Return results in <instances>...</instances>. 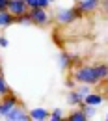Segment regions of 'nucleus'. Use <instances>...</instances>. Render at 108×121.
<instances>
[{
	"label": "nucleus",
	"instance_id": "27",
	"mask_svg": "<svg viewBox=\"0 0 108 121\" xmlns=\"http://www.w3.org/2000/svg\"><path fill=\"white\" fill-rule=\"evenodd\" d=\"M0 73H2V63H0Z\"/></svg>",
	"mask_w": 108,
	"mask_h": 121
},
{
	"label": "nucleus",
	"instance_id": "18",
	"mask_svg": "<svg viewBox=\"0 0 108 121\" xmlns=\"http://www.w3.org/2000/svg\"><path fill=\"white\" fill-rule=\"evenodd\" d=\"M75 90H77V91H78V95L84 99L88 93H91V86H90V84H82V86H78V84H77V88H75Z\"/></svg>",
	"mask_w": 108,
	"mask_h": 121
},
{
	"label": "nucleus",
	"instance_id": "4",
	"mask_svg": "<svg viewBox=\"0 0 108 121\" xmlns=\"http://www.w3.org/2000/svg\"><path fill=\"white\" fill-rule=\"evenodd\" d=\"M4 119L6 121H32V117H30V110H26V106L19 103L9 114L4 116Z\"/></svg>",
	"mask_w": 108,
	"mask_h": 121
},
{
	"label": "nucleus",
	"instance_id": "21",
	"mask_svg": "<svg viewBox=\"0 0 108 121\" xmlns=\"http://www.w3.org/2000/svg\"><path fill=\"white\" fill-rule=\"evenodd\" d=\"M77 84H78V82L73 78V76H69V78L65 80V86H67V90H75V88H77Z\"/></svg>",
	"mask_w": 108,
	"mask_h": 121
},
{
	"label": "nucleus",
	"instance_id": "2",
	"mask_svg": "<svg viewBox=\"0 0 108 121\" xmlns=\"http://www.w3.org/2000/svg\"><path fill=\"white\" fill-rule=\"evenodd\" d=\"M82 17H84V13L78 9L77 6H75V8H60V9L56 11V15H54V21H56V24H60V26H69V24L80 21Z\"/></svg>",
	"mask_w": 108,
	"mask_h": 121
},
{
	"label": "nucleus",
	"instance_id": "1",
	"mask_svg": "<svg viewBox=\"0 0 108 121\" xmlns=\"http://www.w3.org/2000/svg\"><path fill=\"white\" fill-rule=\"evenodd\" d=\"M71 76L77 80L78 84H90V86H97V84H101V80H99V76L95 73V67L93 65H78L73 69V73Z\"/></svg>",
	"mask_w": 108,
	"mask_h": 121
},
{
	"label": "nucleus",
	"instance_id": "15",
	"mask_svg": "<svg viewBox=\"0 0 108 121\" xmlns=\"http://www.w3.org/2000/svg\"><path fill=\"white\" fill-rule=\"evenodd\" d=\"M78 108H82V110H84V112H86V116H88V119H90V117H95V116H97V106H91V104H86V103H84V101H82V103H80V104H78Z\"/></svg>",
	"mask_w": 108,
	"mask_h": 121
},
{
	"label": "nucleus",
	"instance_id": "5",
	"mask_svg": "<svg viewBox=\"0 0 108 121\" xmlns=\"http://www.w3.org/2000/svg\"><path fill=\"white\" fill-rule=\"evenodd\" d=\"M17 104H19V97H17L15 93H8V95H4V97L0 99V116L4 117V116L9 114Z\"/></svg>",
	"mask_w": 108,
	"mask_h": 121
},
{
	"label": "nucleus",
	"instance_id": "13",
	"mask_svg": "<svg viewBox=\"0 0 108 121\" xmlns=\"http://www.w3.org/2000/svg\"><path fill=\"white\" fill-rule=\"evenodd\" d=\"M84 99L78 95V91L77 90H69V93H67V104H71V106H78L80 103H82Z\"/></svg>",
	"mask_w": 108,
	"mask_h": 121
},
{
	"label": "nucleus",
	"instance_id": "12",
	"mask_svg": "<svg viewBox=\"0 0 108 121\" xmlns=\"http://www.w3.org/2000/svg\"><path fill=\"white\" fill-rule=\"evenodd\" d=\"M93 67H95V73H97V76H99V80H101V82L108 80V63L101 61V63H95Z\"/></svg>",
	"mask_w": 108,
	"mask_h": 121
},
{
	"label": "nucleus",
	"instance_id": "28",
	"mask_svg": "<svg viewBox=\"0 0 108 121\" xmlns=\"http://www.w3.org/2000/svg\"><path fill=\"white\" fill-rule=\"evenodd\" d=\"M104 119H106V121H108V114H106V117H104Z\"/></svg>",
	"mask_w": 108,
	"mask_h": 121
},
{
	"label": "nucleus",
	"instance_id": "20",
	"mask_svg": "<svg viewBox=\"0 0 108 121\" xmlns=\"http://www.w3.org/2000/svg\"><path fill=\"white\" fill-rule=\"evenodd\" d=\"M78 65H82V58L78 54H71V69H75Z\"/></svg>",
	"mask_w": 108,
	"mask_h": 121
},
{
	"label": "nucleus",
	"instance_id": "26",
	"mask_svg": "<svg viewBox=\"0 0 108 121\" xmlns=\"http://www.w3.org/2000/svg\"><path fill=\"white\" fill-rule=\"evenodd\" d=\"M24 2H26V4H28V8H37V0H24Z\"/></svg>",
	"mask_w": 108,
	"mask_h": 121
},
{
	"label": "nucleus",
	"instance_id": "14",
	"mask_svg": "<svg viewBox=\"0 0 108 121\" xmlns=\"http://www.w3.org/2000/svg\"><path fill=\"white\" fill-rule=\"evenodd\" d=\"M86 119H88V116H86V112H84L82 108L73 110V112L67 116V121H86Z\"/></svg>",
	"mask_w": 108,
	"mask_h": 121
},
{
	"label": "nucleus",
	"instance_id": "7",
	"mask_svg": "<svg viewBox=\"0 0 108 121\" xmlns=\"http://www.w3.org/2000/svg\"><path fill=\"white\" fill-rule=\"evenodd\" d=\"M8 11L11 13V15H24V13H28L30 11V8H28V4L24 2V0H9V6H8Z\"/></svg>",
	"mask_w": 108,
	"mask_h": 121
},
{
	"label": "nucleus",
	"instance_id": "24",
	"mask_svg": "<svg viewBox=\"0 0 108 121\" xmlns=\"http://www.w3.org/2000/svg\"><path fill=\"white\" fill-rule=\"evenodd\" d=\"M8 6H9V0H0V13L8 11Z\"/></svg>",
	"mask_w": 108,
	"mask_h": 121
},
{
	"label": "nucleus",
	"instance_id": "8",
	"mask_svg": "<svg viewBox=\"0 0 108 121\" xmlns=\"http://www.w3.org/2000/svg\"><path fill=\"white\" fill-rule=\"evenodd\" d=\"M84 103H86V104H91V106H97V108H99V106L104 103V97H103L101 93H97V91H91V93H88V95L84 97Z\"/></svg>",
	"mask_w": 108,
	"mask_h": 121
},
{
	"label": "nucleus",
	"instance_id": "30",
	"mask_svg": "<svg viewBox=\"0 0 108 121\" xmlns=\"http://www.w3.org/2000/svg\"><path fill=\"white\" fill-rule=\"evenodd\" d=\"M106 82H108V80H106Z\"/></svg>",
	"mask_w": 108,
	"mask_h": 121
},
{
	"label": "nucleus",
	"instance_id": "11",
	"mask_svg": "<svg viewBox=\"0 0 108 121\" xmlns=\"http://www.w3.org/2000/svg\"><path fill=\"white\" fill-rule=\"evenodd\" d=\"M15 24V15H11L9 11H2L0 13V28H9Z\"/></svg>",
	"mask_w": 108,
	"mask_h": 121
},
{
	"label": "nucleus",
	"instance_id": "22",
	"mask_svg": "<svg viewBox=\"0 0 108 121\" xmlns=\"http://www.w3.org/2000/svg\"><path fill=\"white\" fill-rule=\"evenodd\" d=\"M50 4H52L50 0H37V8H45V9H48Z\"/></svg>",
	"mask_w": 108,
	"mask_h": 121
},
{
	"label": "nucleus",
	"instance_id": "9",
	"mask_svg": "<svg viewBox=\"0 0 108 121\" xmlns=\"http://www.w3.org/2000/svg\"><path fill=\"white\" fill-rule=\"evenodd\" d=\"M30 117H32V121H45V119L50 117V112L45 110V108H32Z\"/></svg>",
	"mask_w": 108,
	"mask_h": 121
},
{
	"label": "nucleus",
	"instance_id": "23",
	"mask_svg": "<svg viewBox=\"0 0 108 121\" xmlns=\"http://www.w3.org/2000/svg\"><path fill=\"white\" fill-rule=\"evenodd\" d=\"M8 45H9V39L6 35H0V48H6Z\"/></svg>",
	"mask_w": 108,
	"mask_h": 121
},
{
	"label": "nucleus",
	"instance_id": "17",
	"mask_svg": "<svg viewBox=\"0 0 108 121\" xmlns=\"http://www.w3.org/2000/svg\"><path fill=\"white\" fill-rule=\"evenodd\" d=\"M15 24H21V26H32L30 13H24V15H19V17H15Z\"/></svg>",
	"mask_w": 108,
	"mask_h": 121
},
{
	"label": "nucleus",
	"instance_id": "25",
	"mask_svg": "<svg viewBox=\"0 0 108 121\" xmlns=\"http://www.w3.org/2000/svg\"><path fill=\"white\" fill-rule=\"evenodd\" d=\"M101 9H103L104 15L108 17V0H101Z\"/></svg>",
	"mask_w": 108,
	"mask_h": 121
},
{
	"label": "nucleus",
	"instance_id": "16",
	"mask_svg": "<svg viewBox=\"0 0 108 121\" xmlns=\"http://www.w3.org/2000/svg\"><path fill=\"white\" fill-rule=\"evenodd\" d=\"M8 93H11V88H9V84H8L4 73H0V97H4V95H8Z\"/></svg>",
	"mask_w": 108,
	"mask_h": 121
},
{
	"label": "nucleus",
	"instance_id": "3",
	"mask_svg": "<svg viewBox=\"0 0 108 121\" xmlns=\"http://www.w3.org/2000/svg\"><path fill=\"white\" fill-rule=\"evenodd\" d=\"M30 19H32V24L34 26H39V28H45L50 24V15H48V9L45 8H32L30 11Z\"/></svg>",
	"mask_w": 108,
	"mask_h": 121
},
{
	"label": "nucleus",
	"instance_id": "29",
	"mask_svg": "<svg viewBox=\"0 0 108 121\" xmlns=\"http://www.w3.org/2000/svg\"><path fill=\"white\" fill-rule=\"evenodd\" d=\"M50 2H56V0H50Z\"/></svg>",
	"mask_w": 108,
	"mask_h": 121
},
{
	"label": "nucleus",
	"instance_id": "6",
	"mask_svg": "<svg viewBox=\"0 0 108 121\" xmlns=\"http://www.w3.org/2000/svg\"><path fill=\"white\" fill-rule=\"evenodd\" d=\"M77 8L84 15H91L93 11H97V9L101 8V0H78Z\"/></svg>",
	"mask_w": 108,
	"mask_h": 121
},
{
	"label": "nucleus",
	"instance_id": "19",
	"mask_svg": "<svg viewBox=\"0 0 108 121\" xmlns=\"http://www.w3.org/2000/svg\"><path fill=\"white\" fill-rule=\"evenodd\" d=\"M50 121H62L63 119V112L60 110V108H54L52 112H50V117H48Z\"/></svg>",
	"mask_w": 108,
	"mask_h": 121
},
{
	"label": "nucleus",
	"instance_id": "10",
	"mask_svg": "<svg viewBox=\"0 0 108 121\" xmlns=\"http://www.w3.org/2000/svg\"><path fill=\"white\" fill-rule=\"evenodd\" d=\"M58 65H60L62 71H69V69H71V54L62 50V52L58 54Z\"/></svg>",
	"mask_w": 108,
	"mask_h": 121
}]
</instances>
